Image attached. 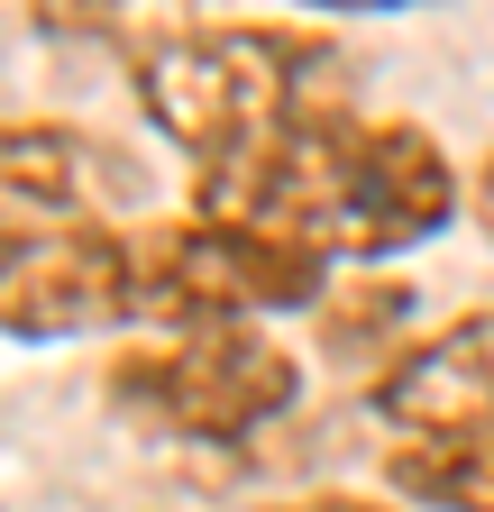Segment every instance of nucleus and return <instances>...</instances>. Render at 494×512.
Wrapping results in <instances>:
<instances>
[{
  "label": "nucleus",
  "mask_w": 494,
  "mask_h": 512,
  "mask_svg": "<svg viewBox=\"0 0 494 512\" xmlns=\"http://www.w3.org/2000/svg\"><path fill=\"white\" fill-rule=\"evenodd\" d=\"M366 412L412 430H458V421H494V302L449 311L440 330L403 339L394 357L366 366Z\"/></svg>",
  "instance_id": "obj_7"
},
{
  "label": "nucleus",
  "mask_w": 494,
  "mask_h": 512,
  "mask_svg": "<svg viewBox=\"0 0 494 512\" xmlns=\"http://www.w3.org/2000/svg\"><path fill=\"white\" fill-rule=\"evenodd\" d=\"M458 202H467V183H458L449 147L421 119H366V110L302 128L293 147L238 165V174L193 183V211L302 238L330 266H376V256L440 238L458 220Z\"/></svg>",
  "instance_id": "obj_2"
},
{
  "label": "nucleus",
  "mask_w": 494,
  "mask_h": 512,
  "mask_svg": "<svg viewBox=\"0 0 494 512\" xmlns=\"http://www.w3.org/2000/svg\"><path fill=\"white\" fill-rule=\"evenodd\" d=\"M101 394L119 421L156 439H257L302 403V357L275 330H183L129 339L101 366Z\"/></svg>",
  "instance_id": "obj_4"
},
{
  "label": "nucleus",
  "mask_w": 494,
  "mask_h": 512,
  "mask_svg": "<svg viewBox=\"0 0 494 512\" xmlns=\"http://www.w3.org/2000/svg\"><path fill=\"white\" fill-rule=\"evenodd\" d=\"M266 512H394V503H376V494H293V503H266Z\"/></svg>",
  "instance_id": "obj_9"
},
{
  "label": "nucleus",
  "mask_w": 494,
  "mask_h": 512,
  "mask_svg": "<svg viewBox=\"0 0 494 512\" xmlns=\"http://www.w3.org/2000/svg\"><path fill=\"white\" fill-rule=\"evenodd\" d=\"M348 74V37L321 19H147L129 37V92L193 165V183L275 156L321 119H348Z\"/></svg>",
  "instance_id": "obj_1"
},
{
  "label": "nucleus",
  "mask_w": 494,
  "mask_h": 512,
  "mask_svg": "<svg viewBox=\"0 0 494 512\" xmlns=\"http://www.w3.org/2000/svg\"><path fill=\"white\" fill-rule=\"evenodd\" d=\"M0 330H10V339L138 330V256H129V220L0 247Z\"/></svg>",
  "instance_id": "obj_6"
},
{
  "label": "nucleus",
  "mask_w": 494,
  "mask_h": 512,
  "mask_svg": "<svg viewBox=\"0 0 494 512\" xmlns=\"http://www.w3.org/2000/svg\"><path fill=\"white\" fill-rule=\"evenodd\" d=\"M138 256V330L183 339V330H257L266 311H321L330 302V256L302 238L174 211V220H129Z\"/></svg>",
  "instance_id": "obj_3"
},
{
  "label": "nucleus",
  "mask_w": 494,
  "mask_h": 512,
  "mask_svg": "<svg viewBox=\"0 0 494 512\" xmlns=\"http://www.w3.org/2000/svg\"><path fill=\"white\" fill-rule=\"evenodd\" d=\"M147 165L83 119H0V247L138 220Z\"/></svg>",
  "instance_id": "obj_5"
},
{
  "label": "nucleus",
  "mask_w": 494,
  "mask_h": 512,
  "mask_svg": "<svg viewBox=\"0 0 494 512\" xmlns=\"http://www.w3.org/2000/svg\"><path fill=\"white\" fill-rule=\"evenodd\" d=\"M385 485L421 512H494V421L412 430L385 448Z\"/></svg>",
  "instance_id": "obj_8"
},
{
  "label": "nucleus",
  "mask_w": 494,
  "mask_h": 512,
  "mask_svg": "<svg viewBox=\"0 0 494 512\" xmlns=\"http://www.w3.org/2000/svg\"><path fill=\"white\" fill-rule=\"evenodd\" d=\"M467 211H476V229L494 238V156H476V183H467Z\"/></svg>",
  "instance_id": "obj_10"
}]
</instances>
